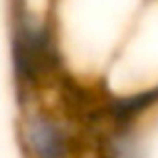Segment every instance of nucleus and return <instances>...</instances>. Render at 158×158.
<instances>
[{
    "label": "nucleus",
    "mask_w": 158,
    "mask_h": 158,
    "mask_svg": "<svg viewBox=\"0 0 158 158\" xmlns=\"http://www.w3.org/2000/svg\"><path fill=\"white\" fill-rule=\"evenodd\" d=\"M79 158H99V153H96V146L89 151V153H84V156H79Z\"/></svg>",
    "instance_id": "f257e3e1"
}]
</instances>
